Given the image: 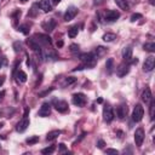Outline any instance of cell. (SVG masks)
I'll return each mask as SVG.
<instances>
[{
	"mask_svg": "<svg viewBox=\"0 0 155 155\" xmlns=\"http://www.w3.org/2000/svg\"><path fill=\"white\" fill-rule=\"evenodd\" d=\"M28 114H29V109H25V111H24V114H23V117L19 120V122L16 125V131L17 132H24L27 128H28V126H29V124H30V121H29V117H28Z\"/></svg>",
	"mask_w": 155,
	"mask_h": 155,
	"instance_id": "6da1fadb",
	"label": "cell"
},
{
	"mask_svg": "<svg viewBox=\"0 0 155 155\" xmlns=\"http://www.w3.org/2000/svg\"><path fill=\"white\" fill-rule=\"evenodd\" d=\"M144 116V108L142 107V104H136L132 111V120L134 122H139Z\"/></svg>",
	"mask_w": 155,
	"mask_h": 155,
	"instance_id": "7a4b0ae2",
	"label": "cell"
},
{
	"mask_svg": "<svg viewBox=\"0 0 155 155\" xmlns=\"http://www.w3.org/2000/svg\"><path fill=\"white\" fill-rule=\"evenodd\" d=\"M34 38H35V40L41 45V46H51L52 45V40H51V38L47 35V34H41V33H38V34H35L34 35Z\"/></svg>",
	"mask_w": 155,
	"mask_h": 155,
	"instance_id": "3957f363",
	"label": "cell"
},
{
	"mask_svg": "<svg viewBox=\"0 0 155 155\" xmlns=\"http://www.w3.org/2000/svg\"><path fill=\"white\" fill-rule=\"evenodd\" d=\"M52 103H53L56 110L59 111V113H67V111L69 110V105H68V103H67L65 101H62V99H53Z\"/></svg>",
	"mask_w": 155,
	"mask_h": 155,
	"instance_id": "277c9868",
	"label": "cell"
},
{
	"mask_svg": "<svg viewBox=\"0 0 155 155\" xmlns=\"http://www.w3.org/2000/svg\"><path fill=\"white\" fill-rule=\"evenodd\" d=\"M103 119L105 122H111L114 119V113H113V108L109 104H105L103 107Z\"/></svg>",
	"mask_w": 155,
	"mask_h": 155,
	"instance_id": "5b68a950",
	"label": "cell"
},
{
	"mask_svg": "<svg viewBox=\"0 0 155 155\" xmlns=\"http://www.w3.org/2000/svg\"><path fill=\"white\" fill-rule=\"evenodd\" d=\"M130 67H131V64H130L128 62H124V63L119 64V67L116 68V74H117V76L122 78V76H125L126 74H128Z\"/></svg>",
	"mask_w": 155,
	"mask_h": 155,
	"instance_id": "8992f818",
	"label": "cell"
},
{
	"mask_svg": "<svg viewBox=\"0 0 155 155\" xmlns=\"http://www.w3.org/2000/svg\"><path fill=\"white\" fill-rule=\"evenodd\" d=\"M71 102H73L74 105L82 107V105H85V103H86V96H85L84 93H75V94H73Z\"/></svg>",
	"mask_w": 155,
	"mask_h": 155,
	"instance_id": "52a82bcc",
	"label": "cell"
},
{
	"mask_svg": "<svg viewBox=\"0 0 155 155\" xmlns=\"http://www.w3.org/2000/svg\"><path fill=\"white\" fill-rule=\"evenodd\" d=\"M144 136H145V133H144V130L142 127H139L134 131V143L137 147H142L143 140H144Z\"/></svg>",
	"mask_w": 155,
	"mask_h": 155,
	"instance_id": "ba28073f",
	"label": "cell"
},
{
	"mask_svg": "<svg viewBox=\"0 0 155 155\" xmlns=\"http://www.w3.org/2000/svg\"><path fill=\"white\" fill-rule=\"evenodd\" d=\"M120 17V12L116 10H108L104 15V19L107 22H115Z\"/></svg>",
	"mask_w": 155,
	"mask_h": 155,
	"instance_id": "9c48e42d",
	"label": "cell"
},
{
	"mask_svg": "<svg viewBox=\"0 0 155 155\" xmlns=\"http://www.w3.org/2000/svg\"><path fill=\"white\" fill-rule=\"evenodd\" d=\"M155 67V57L154 56H149L145 58L144 64H143V70L144 71H151Z\"/></svg>",
	"mask_w": 155,
	"mask_h": 155,
	"instance_id": "30bf717a",
	"label": "cell"
},
{
	"mask_svg": "<svg viewBox=\"0 0 155 155\" xmlns=\"http://www.w3.org/2000/svg\"><path fill=\"white\" fill-rule=\"evenodd\" d=\"M76 15H78V8L74 7V6H70V7H68V10L64 13V21L65 22H69V21L74 19V17Z\"/></svg>",
	"mask_w": 155,
	"mask_h": 155,
	"instance_id": "8fae6325",
	"label": "cell"
},
{
	"mask_svg": "<svg viewBox=\"0 0 155 155\" xmlns=\"http://www.w3.org/2000/svg\"><path fill=\"white\" fill-rule=\"evenodd\" d=\"M41 27H42V29H45V31L51 33V31L56 28V21H54L53 18H50V19L42 22V23H41Z\"/></svg>",
	"mask_w": 155,
	"mask_h": 155,
	"instance_id": "7c38bea8",
	"label": "cell"
},
{
	"mask_svg": "<svg viewBox=\"0 0 155 155\" xmlns=\"http://www.w3.org/2000/svg\"><path fill=\"white\" fill-rule=\"evenodd\" d=\"M39 116H41V117H46V116H48L50 114H51V104L50 103H42V105L40 107V109H39Z\"/></svg>",
	"mask_w": 155,
	"mask_h": 155,
	"instance_id": "4fadbf2b",
	"label": "cell"
},
{
	"mask_svg": "<svg viewBox=\"0 0 155 155\" xmlns=\"http://www.w3.org/2000/svg\"><path fill=\"white\" fill-rule=\"evenodd\" d=\"M38 6L44 11V12H50L52 11V5L50 2V0H40L38 2Z\"/></svg>",
	"mask_w": 155,
	"mask_h": 155,
	"instance_id": "5bb4252c",
	"label": "cell"
},
{
	"mask_svg": "<svg viewBox=\"0 0 155 155\" xmlns=\"http://www.w3.org/2000/svg\"><path fill=\"white\" fill-rule=\"evenodd\" d=\"M44 58H46L47 61H57L58 59V54L52 51L51 48H47L44 51Z\"/></svg>",
	"mask_w": 155,
	"mask_h": 155,
	"instance_id": "9a60e30c",
	"label": "cell"
},
{
	"mask_svg": "<svg viewBox=\"0 0 155 155\" xmlns=\"http://www.w3.org/2000/svg\"><path fill=\"white\" fill-rule=\"evenodd\" d=\"M126 115H127V107H126L125 104H120V105L116 108V116H117L120 120H122V119H125Z\"/></svg>",
	"mask_w": 155,
	"mask_h": 155,
	"instance_id": "2e32d148",
	"label": "cell"
},
{
	"mask_svg": "<svg viewBox=\"0 0 155 155\" xmlns=\"http://www.w3.org/2000/svg\"><path fill=\"white\" fill-rule=\"evenodd\" d=\"M122 58L125 62H130L132 59V47L130 46H126L124 50H122Z\"/></svg>",
	"mask_w": 155,
	"mask_h": 155,
	"instance_id": "e0dca14e",
	"label": "cell"
},
{
	"mask_svg": "<svg viewBox=\"0 0 155 155\" xmlns=\"http://www.w3.org/2000/svg\"><path fill=\"white\" fill-rule=\"evenodd\" d=\"M151 98H153L151 91H150V88H149V87H147V88L143 91V93H142V99H143V102L149 103V102L151 101Z\"/></svg>",
	"mask_w": 155,
	"mask_h": 155,
	"instance_id": "ac0fdd59",
	"label": "cell"
},
{
	"mask_svg": "<svg viewBox=\"0 0 155 155\" xmlns=\"http://www.w3.org/2000/svg\"><path fill=\"white\" fill-rule=\"evenodd\" d=\"M16 80H17V82H21V84H23V82H25L27 81V74L23 71V70H17V73H16Z\"/></svg>",
	"mask_w": 155,
	"mask_h": 155,
	"instance_id": "d6986e66",
	"label": "cell"
},
{
	"mask_svg": "<svg viewBox=\"0 0 155 155\" xmlns=\"http://www.w3.org/2000/svg\"><path fill=\"white\" fill-rule=\"evenodd\" d=\"M61 133H62L61 130H53V131H51V132H48V133L46 134V140H53V139H56Z\"/></svg>",
	"mask_w": 155,
	"mask_h": 155,
	"instance_id": "ffe728a7",
	"label": "cell"
},
{
	"mask_svg": "<svg viewBox=\"0 0 155 155\" xmlns=\"http://www.w3.org/2000/svg\"><path fill=\"white\" fill-rule=\"evenodd\" d=\"M102 39H103L105 42H111V41H114V40L116 39V35H115L114 33H105V34L102 36Z\"/></svg>",
	"mask_w": 155,
	"mask_h": 155,
	"instance_id": "44dd1931",
	"label": "cell"
},
{
	"mask_svg": "<svg viewBox=\"0 0 155 155\" xmlns=\"http://www.w3.org/2000/svg\"><path fill=\"white\" fill-rule=\"evenodd\" d=\"M78 33H79V28H78V25L70 27V28L68 29V36H69V38H75V36L78 35Z\"/></svg>",
	"mask_w": 155,
	"mask_h": 155,
	"instance_id": "7402d4cb",
	"label": "cell"
},
{
	"mask_svg": "<svg viewBox=\"0 0 155 155\" xmlns=\"http://www.w3.org/2000/svg\"><path fill=\"white\" fill-rule=\"evenodd\" d=\"M105 68H107V71L110 74L113 71V68H114V59L113 58H108L107 62H105Z\"/></svg>",
	"mask_w": 155,
	"mask_h": 155,
	"instance_id": "603a6c76",
	"label": "cell"
},
{
	"mask_svg": "<svg viewBox=\"0 0 155 155\" xmlns=\"http://www.w3.org/2000/svg\"><path fill=\"white\" fill-rule=\"evenodd\" d=\"M143 48L148 52H154L155 51V44L154 42H145L143 45Z\"/></svg>",
	"mask_w": 155,
	"mask_h": 155,
	"instance_id": "cb8c5ba5",
	"label": "cell"
},
{
	"mask_svg": "<svg viewBox=\"0 0 155 155\" xmlns=\"http://www.w3.org/2000/svg\"><path fill=\"white\" fill-rule=\"evenodd\" d=\"M18 30H19L21 33H23V34H25V35H27V34L29 33V30H30V29H29V25H28V24H22V25H19V27H18Z\"/></svg>",
	"mask_w": 155,
	"mask_h": 155,
	"instance_id": "d4e9b609",
	"label": "cell"
},
{
	"mask_svg": "<svg viewBox=\"0 0 155 155\" xmlns=\"http://www.w3.org/2000/svg\"><path fill=\"white\" fill-rule=\"evenodd\" d=\"M25 142L30 145V144H35V143H38L39 142V137L38 136H31V137H29V138H27L25 139Z\"/></svg>",
	"mask_w": 155,
	"mask_h": 155,
	"instance_id": "484cf974",
	"label": "cell"
},
{
	"mask_svg": "<svg viewBox=\"0 0 155 155\" xmlns=\"http://www.w3.org/2000/svg\"><path fill=\"white\" fill-rule=\"evenodd\" d=\"M54 145H51V147H47V148H44L42 150H41V153L44 154V155H47V154H52L53 151H54Z\"/></svg>",
	"mask_w": 155,
	"mask_h": 155,
	"instance_id": "4316f807",
	"label": "cell"
},
{
	"mask_svg": "<svg viewBox=\"0 0 155 155\" xmlns=\"http://www.w3.org/2000/svg\"><path fill=\"white\" fill-rule=\"evenodd\" d=\"M115 2L124 10H126L128 7V4H127V0H115Z\"/></svg>",
	"mask_w": 155,
	"mask_h": 155,
	"instance_id": "83f0119b",
	"label": "cell"
},
{
	"mask_svg": "<svg viewBox=\"0 0 155 155\" xmlns=\"http://www.w3.org/2000/svg\"><path fill=\"white\" fill-rule=\"evenodd\" d=\"M107 52V48H104V47H102V46H98L97 48H96V57H99V56H102L103 53H105Z\"/></svg>",
	"mask_w": 155,
	"mask_h": 155,
	"instance_id": "f1b7e54d",
	"label": "cell"
},
{
	"mask_svg": "<svg viewBox=\"0 0 155 155\" xmlns=\"http://www.w3.org/2000/svg\"><path fill=\"white\" fill-rule=\"evenodd\" d=\"M13 50H15V52L22 51V42L21 41H15L13 42Z\"/></svg>",
	"mask_w": 155,
	"mask_h": 155,
	"instance_id": "f546056e",
	"label": "cell"
},
{
	"mask_svg": "<svg viewBox=\"0 0 155 155\" xmlns=\"http://www.w3.org/2000/svg\"><path fill=\"white\" fill-rule=\"evenodd\" d=\"M149 103H150V119L154 120V108H155V102H154V99L151 98V101H150Z\"/></svg>",
	"mask_w": 155,
	"mask_h": 155,
	"instance_id": "4dcf8cb0",
	"label": "cell"
},
{
	"mask_svg": "<svg viewBox=\"0 0 155 155\" xmlns=\"http://www.w3.org/2000/svg\"><path fill=\"white\" fill-rule=\"evenodd\" d=\"M36 7H38V4H34V5L31 6V8H30V12L28 13V15H29L30 17H34V16H36V12H38V11L35 10Z\"/></svg>",
	"mask_w": 155,
	"mask_h": 155,
	"instance_id": "1f68e13d",
	"label": "cell"
},
{
	"mask_svg": "<svg viewBox=\"0 0 155 155\" xmlns=\"http://www.w3.org/2000/svg\"><path fill=\"white\" fill-rule=\"evenodd\" d=\"M69 47H70V51H71L73 53H78V52H79V48H80L79 45H76V44H71Z\"/></svg>",
	"mask_w": 155,
	"mask_h": 155,
	"instance_id": "d6a6232c",
	"label": "cell"
},
{
	"mask_svg": "<svg viewBox=\"0 0 155 155\" xmlns=\"http://www.w3.org/2000/svg\"><path fill=\"white\" fill-rule=\"evenodd\" d=\"M76 81V78H74V76H68L67 79H65V84H68V85H71V84H74Z\"/></svg>",
	"mask_w": 155,
	"mask_h": 155,
	"instance_id": "836d02e7",
	"label": "cell"
},
{
	"mask_svg": "<svg viewBox=\"0 0 155 155\" xmlns=\"http://www.w3.org/2000/svg\"><path fill=\"white\" fill-rule=\"evenodd\" d=\"M139 18H142V15H140V13H133V15L131 16V22H136V21L139 19Z\"/></svg>",
	"mask_w": 155,
	"mask_h": 155,
	"instance_id": "e575fe53",
	"label": "cell"
},
{
	"mask_svg": "<svg viewBox=\"0 0 155 155\" xmlns=\"http://www.w3.org/2000/svg\"><path fill=\"white\" fill-rule=\"evenodd\" d=\"M105 153H107V154H113V155H117V154H119V151H117L116 149H111V148H108V149L105 150Z\"/></svg>",
	"mask_w": 155,
	"mask_h": 155,
	"instance_id": "d590c367",
	"label": "cell"
},
{
	"mask_svg": "<svg viewBox=\"0 0 155 155\" xmlns=\"http://www.w3.org/2000/svg\"><path fill=\"white\" fill-rule=\"evenodd\" d=\"M64 151H68V149L65 148V145L63 143L59 144V153H64Z\"/></svg>",
	"mask_w": 155,
	"mask_h": 155,
	"instance_id": "8d00e7d4",
	"label": "cell"
},
{
	"mask_svg": "<svg viewBox=\"0 0 155 155\" xmlns=\"http://www.w3.org/2000/svg\"><path fill=\"white\" fill-rule=\"evenodd\" d=\"M53 88H50V90H46V91H44V92H41V93H39V97H44V96H46V94H48L51 91H52Z\"/></svg>",
	"mask_w": 155,
	"mask_h": 155,
	"instance_id": "74e56055",
	"label": "cell"
},
{
	"mask_svg": "<svg viewBox=\"0 0 155 155\" xmlns=\"http://www.w3.org/2000/svg\"><path fill=\"white\" fill-rule=\"evenodd\" d=\"M104 145H105V144H104V142H103L102 139H99V140L97 142V147H98V148H103Z\"/></svg>",
	"mask_w": 155,
	"mask_h": 155,
	"instance_id": "f35d334b",
	"label": "cell"
},
{
	"mask_svg": "<svg viewBox=\"0 0 155 155\" xmlns=\"http://www.w3.org/2000/svg\"><path fill=\"white\" fill-rule=\"evenodd\" d=\"M4 63H5V57L2 56V57H0V68L2 67V64H4Z\"/></svg>",
	"mask_w": 155,
	"mask_h": 155,
	"instance_id": "ab89813d",
	"label": "cell"
},
{
	"mask_svg": "<svg viewBox=\"0 0 155 155\" xmlns=\"http://www.w3.org/2000/svg\"><path fill=\"white\" fill-rule=\"evenodd\" d=\"M4 97H5V91H0V102L4 99Z\"/></svg>",
	"mask_w": 155,
	"mask_h": 155,
	"instance_id": "60d3db41",
	"label": "cell"
},
{
	"mask_svg": "<svg viewBox=\"0 0 155 155\" xmlns=\"http://www.w3.org/2000/svg\"><path fill=\"white\" fill-rule=\"evenodd\" d=\"M57 46H58V47H62V46H63V41H62V40H61V41H57Z\"/></svg>",
	"mask_w": 155,
	"mask_h": 155,
	"instance_id": "b9f144b4",
	"label": "cell"
},
{
	"mask_svg": "<svg viewBox=\"0 0 155 155\" xmlns=\"http://www.w3.org/2000/svg\"><path fill=\"white\" fill-rule=\"evenodd\" d=\"M102 2H103V0H94V5H99Z\"/></svg>",
	"mask_w": 155,
	"mask_h": 155,
	"instance_id": "7bdbcfd3",
	"label": "cell"
},
{
	"mask_svg": "<svg viewBox=\"0 0 155 155\" xmlns=\"http://www.w3.org/2000/svg\"><path fill=\"white\" fill-rule=\"evenodd\" d=\"M4 81H5V78H4V76H1V78H0V86L4 84Z\"/></svg>",
	"mask_w": 155,
	"mask_h": 155,
	"instance_id": "ee69618b",
	"label": "cell"
},
{
	"mask_svg": "<svg viewBox=\"0 0 155 155\" xmlns=\"http://www.w3.org/2000/svg\"><path fill=\"white\" fill-rule=\"evenodd\" d=\"M30 64H31V62H30V58L28 57V59H27V65H28V67H30Z\"/></svg>",
	"mask_w": 155,
	"mask_h": 155,
	"instance_id": "f6af8a7d",
	"label": "cell"
},
{
	"mask_svg": "<svg viewBox=\"0 0 155 155\" xmlns=\"http://www.w3.org/2000/svg\"><path fill=\"white\" fill-rule=\"evenodd\" d=\"M59 1H61V0H53V4H54V5H57Z\"/></svg>",
	"mask_w": 155,
	"mask_h": 155,
	"instance_id": "bcb514c9",
	"label": "cell"
},
{
	"mask_svg": "<svg viewBox=\"0 0 155 155\" xmlns=\"http://www.w3.org/2000/svg\"><path fill=\"white\" fill-rule=\"evenodd\" d=\"M19 1H21V2H23V4H24V2H27V1H28V0H19Z\"/></svg>",
	"mask_w": 155,
	"mask_h": 155,
	"instance_id": "7dc6e473",
	"label": "cell"
},
{
	"mask_svg": "<svg viewBox=\"0 0 155 155\" xmlns=\"http://www.w3.org/2000/svg\"><path fill=\"white\" fill-rule=\"evenodd\" d=\"M2 126H4V122H0V128H1Z\"/></svg>",
	"mask_w": 155,
	"mask_h": 155,
	"instance_id": "c3c4849f",
	"label": "cell"
}]
</instances>
